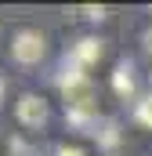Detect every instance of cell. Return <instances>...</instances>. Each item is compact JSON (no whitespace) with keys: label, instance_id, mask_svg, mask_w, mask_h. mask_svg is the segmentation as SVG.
Returning a JSON list of instances; mask_svg holds the SVG:
<instances>
[{"label":"cell","instance_id":"6da1fadb","mask_svg":"<svg viewBox=\"0 0 152 156\" xmlns=\"http://www.w3.org/2000/svg\"><path fill=\"white\" fill-rule=\"evenodd\" d=\"M62 91H65V113H69V120H76V123H87V120L98 113V91H94L91 76L76 80V83L62 87Z\"/></svg>","mask_w":152,"mask_h":156},{"label":"cell","instance_id":"7a4b0ae2","mask_svg":"<svg viewBox=\"0 0 152 156\" xmlns=\"http://www.w3.org/2000/svg\"><path fill=\"white\" fill-rule=\"evenodd\" d=\"M43 51H47V40H43L40 29H18L11 37V58L18 66H36L43 58Z\"/></svg>","mask_w":152,"mask_h":156},{"label":"cell","instance_id":"3957f363","mask_svg":"<svg viewBox=\"0 0 152 156\" xmlns=\"http://www.w3.org/2000/svg\"><path fill=\"white\" fill-rule=\"evenodd\" d=\"M15 116H18V123L22 127H33V131H40L43 123H47V102L40 98V94H22L18 98V105H15Z\"/></svg>","mask_w":152,"mask_h":156},{"label":"cell","instance_id":"277c9868","mask_svg":"<svg viewBox=\"0 0 152 156\" xmlns=\"http://www.w3.org/2000/svg\"><path fill=\"white\" fill-rule=\"evenodd\" d=\"M69 58H73V66L87 69L91 62H98V58H102V40H98V37H83V40H76L73 47H69Z\"/></svg>","mask_w":152,"mask_h":156},{"label":"cell","instance_id":"5b68a950","mask_svg":"<svg viewBox=\"0 0 152 156\" xmlns=\"http://www.w3.org/2000/svg\"><path fill=\"white\" fill-rule=\"evenodd\" d=\"M112 87H116V94H130V91H134V76H130V66H127V62H119V66H116Z\"/></svg>","mask_w":152,"mask_h":156},{"label":"cell","instance_id":"8992f818","mask_svg":"<svg viewBox=\"0 0 152 156\" xmlns=\"http://www.w3.org/2000/svg\"><path fill=\"white\" fill-rule=\"evenodd\" d=\"M138 123H145V127H152V94L138 102Z\"/></svg>","mask_w":152,"mask_h":156},{"label":"cell","instance_id":"52a82bcc","mask_svg":"<svg viewBox=\"0 0 152 156\" xmlns=\"http://www.w3.org/2000/svg\"><path fill=\"white\" fill-rule=\"evenodd\" d=\"M83 18H94V22H102V18H105V7H83Z\"/></svg>","mask_w":152,"mask_h":156},{"label":"cell","instance_id":"ba28073f","mask_svg":"<svg viewBox=\"0 0 152 156\" xmlns=\"http://www.w3.org/2000/svg\"><path fill=\"white\" fill-rule=\"evenodd\" d=\"M58 156H87V153H83L80 145H62V149H58Z\"/></svg>","mask_w":152,"mask_h":156},{"label":"cell","instance_id":"9c48e42d","mask_svg":"<svg viewBox=\"0 0 152 156\" xmlns=\"http://www.w3.org/2000/svg\"><path fill=\"white\" fill-rule=\"evenodd\" d=\"M145 51H149V55H152V29H149V33H145Z\"/></svg>","mask_w":152,"mask_h":156},{"label":"cell","instance_id":"30bf717a","mask_svg":"<svg viewBox=\"0 0 152 156\" xmlns=\"http://www.w3.org/2000/svg\"><path fill=\"white\" fill-rule=\"evenodd\" d=\"M4 87H7V83H4V76H0V102H4Z\"/></svg>","mask_w":152,"mask_h":156},{"label":"cell","instance_id":"8fae6325","mask_svg":"<svg viewBox=\"0 0 152 156\" xmlns=\"http://www.w3.org/2000/svg\"><path fill=\"white\" fill-rule=\"evenodd\" d=\"M0 142H4V138H0Z\"/></svg>","mask_w":152,"mask_h":156}]
</instances>
